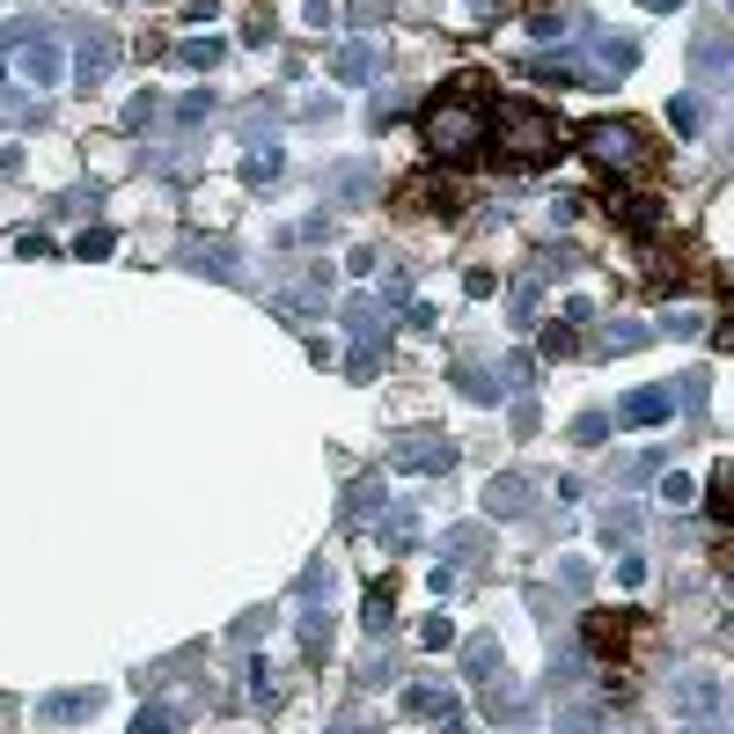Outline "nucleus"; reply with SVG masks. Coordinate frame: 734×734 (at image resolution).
Instances as JSON below:
<instances>
[{
  "label": "nucleus",
  "mask_w": 734,
  "mask_h": 734,
  "mask_svg": "<svg viewBox=\"0 0 734 734\" xmlns=\"http://www.w3.org/2000/svg\"><path fill=\"white\" fill-rule=\"evenodd\" d=\"M426 154L448 162V170H470V162H485L492 154V118H485V89H478V73H456L434 103H426Z\"/></svg>",
  "instance_id": "obj_1"
},
{
  "label": "nucleus",
  "mask_w": 734,
  "mask_h": 734,
  "mask_svg": "<svg viewBox=\"0 0 734 734\" xmlns=\"http://www.w3.org/2000/svg\"><path fill=\"white\" fill-rule=\"evenodd\" d=\"M565 147V125L551 103H529V96H507L500 111H492V154L500 162H514V170H537V162H551Z\"/></svg>",
  "instance_id": "obj_2"
},
{
  "label": "nucleus",
  "mask_w": 734,
  "mask_h": 734,
  "mask_svg": "<svg viewBox=\"0 0 734 734\" xmlns=\"http://www.w3.org/2000/svg\"><path fill=\"white\" fill-rule=\"evenodd\" d=\"M581 154L603 176H646L661 162L654 133H646L639 118H595V125H581Z\"/></svg>",
  "instance_id": "obj_3"
},
{
  "label": "nucleus",
  "mask_w": 734,
  "mask_h": 734,
  "mask_svg": "<svg viewBox=\"0 0 734 734\" xmlns=\"http://www.w3.org/2000/svg\"><path fill=\"white\" fill-rule=\"evenodd\" d=\"M639 632H646V617H639V610H595V617H587V646H595L603 661H632L624 646H632Z\"/></svg>",
  "instance_id": "obj_4"
},
{
  "label": "nucleus",
  "mask_w": 734,
  "mask_h": 734,
  "mask_svg": "<svg viewBox=\"0 0 734 734\" xmlns=\"http://www.w3.org/2000/svg\"><path fill=\"white\" fill-rule=\"evenodd\" d=\"M15 73L37 81V89H51V81H67V51L51 45V37H23L15 45Z\"/></svg>",
  "instance_id": "obj_5"
},
{
  "label": "nucleus",
  "mask_w": 734,
  "mask_h": 734,
  "mask_svg": "<svg viewBox=\"0 0 734 734\" xmlns=\"http://www.w3.org/2000/svg\"><path fill=\"white\" fill-rule=\"evenodd\" d=\"M397 206H404V214H456V206H463V192H456V184H448V176H404V198H397Z\"/></svg>",
  "instance_id": "obj_6"
},
{
  "label": "nucleus",
  "mask_w": 734,
  "mask_h": 734,
  "mask_svg": "<svg viewBox=\"0 0 734 734\" xmlns=\"http://www.w3.org/2000/svg\"><path fill=\"white\" fill-rule=\"evenodd\" d=\"M111 37H103V30H73V51H67V73L73 81H103V67H111Z\"/></svg>",
  "instance_id": "obj_7"
},
{
  "label": "nucleus",
  "mask_w": 734,
  "mask_h": 734,
  "mask_svg": "<svg viewBox=\"0 0 734 734\" xmlns=\"http://www.w3.org/2000/svg\"><path fill=\"white\" fill-rule=\"evenodd\" d=\"M448 463H456V440H440V434L397 440V470H448Z\"/></svg>",
  "instance_id": "obj_8"
},
{
  "label": "nucleus",
  "mask_w": 734,
  "mask_h": 734,
  "mask_svg": "<svg viewBox=\"0 0 734 734\" xmlns=\"http://www.w3.org/2000/svg\"><path fill=\"white\" fill-rule=\"evenodd\" d=\"M331 73H339L345 89H375V81H382V51H375V45H339Z\"/></svg>",
  "instance_id": "obj_9"
},
{
  "label": "nucleus",
  "mask_w": 734,
  "mask_h": 734,
  "mask_svg": "<svg viewBox=\"0 0 734 734\" xmlns=\"http://www.w3.org/2000/svg\"><path fill=\"white\" fill-rule=\"evenodd\" d=\"M617 418H632V426H668V418H676V390H654V382H646V390H632L624 404H617Z\"/></svg>",
  "instance_id": "obj_10"
},
{
  "label": "nucleus",
  "mask_w": 734,
  "mask_h": 734,
  "mask_svg": "<svg viewBox=\"0 0 734 734\" xmlns=\"http://www.w3.org/2000/svg\"><path fill=\"white\" fill-rule=\"evenodd\" d=\"M529 478H492L485 485V514H500V521H514V514H529Z\"/></svg>",
  "instance_id": "obj_11"
},
{
  "label": "nucleus",
  "mask_w": 734,
  "mask_h": 734,
  "mask_svg": "<svg viewBox=\"0 0 734 734\" xmlns=\"http://www.w3.org/2000/svg\"><path fill=\"white\" fill-rule=\"evenodd\" d=\"M603 206H610L624 228H654V220H661V198H639V192H624V184H617V192H603Z\"/></svg>",
  "instance_id": "obj_12"
},
{
  "label": "nucleus",
  "mask_w": 734,
  "mask_h": 734,
  "mask_svg": "<svg viewBox=\"0 0 734 734\" xmlns=\"http://www.w3.org/2000/svg\"><path fill=\"white\" fill-rule=\"evenodd\" d=\"M595 67H610L603 81H624V73L639 67V45L632 37H595Z\"/></svg>",
  "instance_id": "obj_13"
},
{
  "label": "nucleus",
  "mask_w": 734,
  "mask_h": 734,
  "mask_svg": "<svg viewBox=\"0 0 734 734\" xmlns=\"http://www.w3.org/2000/svg\"><path fill=\"white\" fill-rule=\"evenodd\" d=\"M529 37H537V45H565V37H573V8H537V15H529Z\"/></svg>",
  "instance_id": "obj_14"
},
{
  "label": "nucleus",
  "mask_w": 734,
  "mask_h": 734,
  "mask_svg": "<svg viewBox=\"0 0 734 734\" xmlns=\"http://www.w3.org/2000/svg\"><path fill=\"white\" fill-rule=\"evenodd\" d=\"M632 345H646V323H632V317H617V323L595 331V353H632Z\"/></svg>",
  "instance_id": "obj_15"
},
{
  "label": "nucleus",
  "mask_w": 734,
  "mask_h": 734,
  "mask_svg": "<svg viewBox=\"0 0 734 734\" xmlns=\"http://www.w3.org/2000/svg\"><path fill=\"white\" fill-rule=\"evenodd\" d=\"M463 668L478 676V684H500V639H470V646H463Z\"/></svg>",
  "instance_id": "obj_16"
},
{
  "label": "nucleus",
  "mask_w": 734,
  "mask_h": 734,
  "mask_svg": "<svg viewBox=\"0 0 734 734\" xmlns=\"http://www.w3.org/2000/svg\"><path fill=\"white\" fill-rule=\"evenodd\" d=\"M390 603H397V587H390V581L367 587V603H360V624H367V632H382V624H390Z\"/></svg>",
  "instance_id": "obj_17"
},
{
  "label": "nucleus",
  "mask_w": 734,
  "mask_h": 734,
  "mask_svg": "<svg viewBox=\"0 0 734 734\" xmlns=\"http://www.w3.org/2000/svg\"><path fill=\"white\" fill-rule=\"evenodd\" d=\"M404 712H412V720L434 712V720H440V712H448V690H440V684H412V690H404Z\"/></svg>",
  "instance_id": "obj_18"
},
{
  "label": "nucleus",
  "mask_w": 734,
  "mask_h": 734,
  "mask_svg": "<svg viewBox=\"0 0 734 734\" xmlns=\"http://www.w3.org/2000/svg\"><path fill=\"white\" fill-rule=\"evenodd\" d=\"M412 537H418V514H412V507H397L390 521H382V543H390V551H412Z\"/></svg>",
  "instance_id": "obj_19"
},
{
  "label": "nucleus",
  "mask_w": 734,
  "mask_h": 734,
  "mask_svg": "<svg viewBox=\"0 0 734 734\" xmlns=\"http://www.w3.org/2000/svg\"><path fill=\"white\" fill-rule=\"evenodd\" d=\"M243 176H250V184H265V176H279V147H272V140H257V147L243 154Z\"/></svg>",
  "instance_id": "obj_20"
},
{
  "label": "nucleus",
  "mask_w": 734,
  "mask_h": 734,
  "mask_svg": "<svg viewBox=\"0 0 734 734\" xmlns=\"http://www.w3.org/2000/svg\"><path fill=\"white\" fill-rule=\"evenodd\" d=\"M456 390L478 397V404H500V375H478V367H463V375H456Z\"/></svg>",
  "instance_id": "obj_21"
},
{
  "label": "nucleus",
  "mask_w": 734,
  "mask_h": 734,
  "mask_svg": "<svg viewBox=\"0 0 734 734\" xmlns=\"http://www.w3.org/2000/svg\"><path fill=\"white\" fill-rule=\"evenodd\" d=\"M375 507H382V478H360L353 500H345V521H360V514H375Z\"/></svg>",
  "instance_id": "obj_22"
},
{
  "label": "nucleus",
  "mask_w": 734,
  "mask_h": 734,
  "mask_svg": "<svg viewBox=\"0 0 734 734\" xmlns=\"http://www.w3.org/2000/svg\"><path fill=\"white\" fill-rule=\"evenodd\" d=\"M603 537H610V543H632L639 537V507H610V514H603Z\"/></svg>",
  "instance_id": "obj_23"
},
{
  "label": "nucleus",
  "mask_w": 734,
  "mask_h": 734,
  "mask_svg": "<svg viewBox=\"0 0 734 734\" xmlns=\"http://www.w3.org/2000/svg\"><path fill=\"white\" fill-rule=\"evenodd\" d=\"M133 734H176V712L170 706H140L133 712Z\"/></svg>",
  "instance_id": "obj_24"
},
{
  "label": "nucleus",
  "mask_w": 734,
  "mask_h": 734,
  "mask_svg": "<svg viewBox=\"0 0 734 734\" xmlns=\"http://www.w3.org/2000/svg\"><path fill=\"white\" fill-rule=\"evenodd\" d=\"M668 125H676V133H698V125H706V103H698V96H676V103H668Z\"/></svg>",
  "instance_id": "obj_25"
},
{
  "label": "nucleus",
  "mask_w": 734,
  "mask_h": 734,
  "mask_svg": "<svg viewBox=\"0 0 734 734\" xmlns=\"http://www.w3.org/2000/svg\"><path fill=\"white\" fill-rule=\"evenodd\" d=\"M184 265L214 272V279H228V272H236V265H228V250H214V243H206V250H184Z\"/></svg>",
  "instance_id": "obj_26"
},
{
  "label": "nucleus",
  "mask_w": 734,
  "mask_h": 734,
  "mask_svg": "<svg viewBox=\"0 0 734 734\" xmlns=\"http://www.w3.org/2000/svg\"><path fill=\"white\" fill-rule=\"evenodd\" d=\"M603 434H610V412H581L573 418V440H581V448H595Z\"/></svg>",
  "instance_id": "obj_27"
},
{
  "label": "nucleus",
  "mask_w": 734,
  "mask_h": 734,
  "mask_svg": "<svg viewBox=\"0 0 734 734\" xmlns=\"http://www.w3.org/2000/svg\"><path fill=\"white\" fill-rule=\"evenodd\" d=\"M712 521H734V470L712 478Z\"/></svg>",
  "instance_id": "obj_28"
},
{
  "label": "nucleus",
  "mask_w": 734,
  "mask_h": 734,
  "mask_svg": "<svg viewBox=\"0 0 734 734\" xmlns=\"http://www.w3.org/2000/svg\"><path fill=\"white\" fill-rule=\"evenodd\" d=\"M0 118H8V125H37V118H45V103H15V96H0Z\"/></svg>",
  "instance_id": "obj_29"
},
{
  "label": "nucleus",
  "mask_w": 734,
  "mask_h": 734,
  "mask_svg": "<svg viewBox=\"0 0 734 734\" xmlns=\"http://www.w3.org/2000/svg\"><path fill=\"white\" fill-rule=\"evenodd\" d=\"M345 15H353V23H360V30H375V23H390V0H353Z\"/></svg>",
  "instance_id": "obj_30"
},
{
  "label": "nucleus",
  "mask_w": 734,
  "mask_h": 734,
  "mask_svg": "<svg viewBox=\"0 0 734 734\" xmlns=\"http://www.w3.org/2000/svg\"><path fill=\"white\" fill-rule=\"evenodd\" d=\"M676 706H684V712H706L712 706V684H706V676H690V684L676 690Z\"/></svg>",
  "instance_id": "obj_31"
},
{
  "label": "nucleus",
  "mask_w": 734,
  "mask_h": 734,
  "mask_svg": "<svg viewBox=\"0 0 734 734\" xmlns=\"http://www.w3.org/2000/svg\"><path fill=\"white\" fill-rule=\"evenodd\" d=\"M661 331H668V339H698V309H668Z\"/></svg>",
  "instance_id": "obj_32"
},
{
  "label": "nucleus",
  "mask_w": 734,
  "mask_h": 734,
  "mask_svg": "<svg viewBox=\"0 0 734 734\" xmlns=\"http://www.w3.org/2000/svg\"><path fill=\"white\" fill-rule=\"evenodd\" d=\"M184 67H220V45L214 37H192V45H184Z\"/></svg>",
  "instance_id": "obj_33"
},
{
  "label": "nucleus",
  "mask_w": 734,
  "mask_h": 734,
  "mask_svg": "<svg viewBox=\"0 0 734 734\" xmlns=\"http://www.w3.org/2000/svg\"><path fill=\"white\" fill-rule=\"evenodd\" d=\"M331 184H339V198H360L367 170H360V162H345V170H331Z\"/></svg>",
  "instance_id": "obj_34"
},
{
  "label": "nucleus",
  "mask_w": 734,
  "mask_h": 734,
  "mask_svg": "<svg viewBox=\"0 0 734 734\" xmlns=\"http://www.w3.org/2000/svg\"><path fill=\"white\" fill-rule=\"evenodd\" d=\"M690 492H698V485H690V478H684V470H668V478H661V500H668V507H684V500H690Z\"/></svg>",
  "instance_id": "obj_35"
},
{
  "label": "nucleus",
  "mask_w": 734,
  "mask_h": 734,
  "mask_svg": "<svg viewBox=\"0 0 734 734\" xmlns=\"http://www.w3.org/2000/svg\"><path fill=\"white\" fill-rule=\"evenodd\" d=\"M73 257H111V228H89V236L73 243Z\"/></svg>",
  "instance_id": "obj_36"
},
{
  "label": "nucleus",
  "mask_w": 734,
  "mask_h": 734,
  "mask_svg": "<svg viewBox=\"0 0 734 734\" xmlns=\"http://www.w3.org/2000/svg\"><path fill=\"white\" fill-rule=\"evenodd\" d=\"M684 412H706V375H684V390H676Z\"/></svg>",
  "instance_id": "obj_37"
},
{
  "label": "nucleus",
  "mask_w": 734,
  "mask_h": 734,
  "mask_svg": "<svg viewBox=\"0 0 734 734\" xmlns=\"http://www.w3.org/2000/svg\"><path fill=\"white\" fill-rule=\"evenodd\" d=\"M573 331H581V323H551V331H543V353H573Z\"/></svg>",
  "instance_id": "obj_38"
},
{
  "label": "nucleus",
  "mask_w": 734,
  "mask_h": 734,
  "mask_svg": "<svg viewBox=\"0 0 734 734\" xmlns=\"http://www.w3.org/2000/svg\"><path fill=\"white\" fill-rule=\"evenodd\" d=\"M418 639H426V646H448V639H456V624H448V617H426V624H418Z\"/></svg>",
  "instance_id": "obj_39"
},
{
  "label": "nucleus",
  "mask_w": 734,
  "mask_h": 734,
  "mask_svg": "<svg viewBox=\"0 0 734 734\" xmlns=\"http://www.w3.org/2000/svg\"><path fill=\"white\" fill-rule=\"evenodd\" d=\"M720 353H734V301H727V323H720Z\"/></svg>",
  "instance_id": "obj_40"
},
{
  "label": "nucleus",
  "mask_w": 734,
  "mask_h": 734,
  "mask_svg": "<svg viewBox=\"0 0 734 734\" xmlns=\"http://www.w3.org/2000/svg\"><path fill=\"white\" fill-rule=\"evenodd\" d=\"M440 734H470V727H463V720H448V727H440Z\"/></svg>",
  "instance_id": "obj_41"
},
{
  "label": "nucleus",
  "mask_w": 734,
  "mask_h": 734,
  "mask_svg": "<svg viewBox=\"0 0 734 734\" xmlns=\"http://www.w3.org/2000/svg\"><path fill=\"white\" fill-rule=\"evenodd\" d=\"M646 8H684V0H646Z\"/></svg>",
  "instance_id": "obj_42"
},
{
  "label": "nucleus",
  "mask_w": 734,
  "mask_h": 734,
  "mask_svg": "<svg viewBox=\"0 0 734 734\" xmlns=\"http://www.w3.org/2000/svg\"><path fill=\"white\" fill-rule=\"evenodd\" d=\"M8 45H15V37H8V30H0V59H8Z\"/></svg>",
  "instance_id": "obj_43"
},
{
  "label": "nucleus",
  "mask_w": 734,
  "mask_h": 734,
  "mask_svg": "<svg viewBox=\"0 0 734 734\" xmlns=\"http://www.w3.org/2000/svg\"><path fill=\"white\" fill-rule=\"evenodd\" d=\"M698 734H720V727H698Z\"/></svg>",
  "instance_id": "obj_44"
}]
</instances>
